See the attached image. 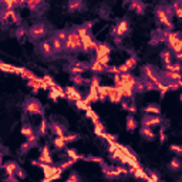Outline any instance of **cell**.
Listing matches in <instances>:
<instances>
[{
	"instance_id": "obj_1",
	"label": "cell",
	"mask_w": 182,
	"mask_h": 182,
	"mask_svg": "<svg viewBox=\"0 0 182 182\" xmlns=\"http://www.w3.org/2000/svg\"><path fill=\"white\" fill-rule=\"evenodd\" d=\"M64 50L67 51H77L81 50V38L75 31H68V37L64 41Z\"/></svg>"
},
{
	"instance_id": "obj_2",
	"label": "cell",
	"mask_w": 182,
	"mask_h": 182,
	"mask_svg": "<svg viewBox=\"0 0 182 182\" xmlns=\"http://www.w3.org/2000/svg\"><path fill=\"white\" fill-rule=\"evenodd\" d=\"M46 33H47V27L43 23H36L28 30V34L31 36V38H36V40L41 38L43 36H46Z\"/></svg>"
},
{
	"instance_id": "obj_3",
	"label": "cell",
	"mask_w": 182,
	"mask_h": 182,
	"mask_svg": "<svg viewBox=\"0 0 182 182\" xmlns=\"http://www.w3.org/2000/svg\"><path fill=\"white\" fill-rule=\"evenodd\" d=\"M24 108H26V111L28 114H40V115L43 114V107L37 100H28L26 105H24Z\"/></svg>"
},
{
	"instance_id": "obj_4",
	"label": "cell",
	"mask_w": 182,
	"mask_h": 182,
	"mask_svg": "<svg viewBox=\"0 0 182 182\" xmlns=\"http://www.w3.org/2000/svg\"><path fill=\"white\" fill-rule=\"evenodd\" d=\"M105 94H107V98L111 101V103H121L122 95L121 91L115 87H105Z\"/></svg>"
},
{
	"instance_id": "obj_5",
	"label": "cell",
	"mask_w": 182,
	"mask_h": 182,
	"mask_svg": "<svg viewBox=\"0 0 182 182\" xmlns=\"http://www.w3.org/2000/svg\"><path fill=\"white\" fill-rule=\"evenodd\" d=\"M97 41H94V38L90 36H85V37L81 38V50L83 51H90V50H95L97 48Z\"/></svg>"
},
{
	"instance_id": "obj_6",
	"label": "cell",
	"mask_w": 182,
	"mask_h": 182,
	"mask_svg": "<svg viewBox=\"0 0 182 182\" xmlns=\"http://www.w3.org/2000/svg\"><path fill=\"white\" fill-rule=\"evenodd\" d=\"M157 16H158V19H159V23L164 24L167 28H172V23H171V19H169L168 16H167V13L164 12L162 7H158L157 9Z\"/></svg>"
},
{
	"instance_id": "obj_7",
	"label": "cell",
	"mask_w": 182,
	"mask_h": 182,
	"mask_svg": "<svg viewBox=\"0 0 182 182\" xmlns=\"http://www.w3.org/2000/svg\"><path fill=\"white\" fill-rule=\"evenodd\" d=\"M38 48H40V51H41L43 56L46 57H53L56 53H54V50H53L51 44H50V41H43L40 46H38Z\"/></svg>"
},
{
	"instance_id": "obj_8",
	"label": "cell",
	"mask_w": 182,
	"mask_h": 182,
	"mask_svg": "<svg viewBox=\"0 0 182 182\" xmlns=\"http://www.w3.org/2000/svg\"><path fill=\"white\" fill-rule=\"evenodd\" d=\"M161 124V117L158 115H148V117H144L142 120V127H152V125H159Z\"/></svg>"
},
{
	"instance_id": "obj_9",
	"label": "cell",
	"mask_w": 182,
	"mask_h": 182,
	"mask_svg": "<svg viewBox=\"0 0 182 182\" xmlns=\"http://www.w3.org/2000/svg\"><path fill=\"white\" fill-rule=\"evenodd\" d=\"M144 74L148 77V81H151L152 84H155L157 81H159V80H158V74L155 73L154 68H152V67H150V65L144 67Z\"/></svg>"
},
{
	"instance_id": "obj_10",
	"label": "cell",
	"mask_w": 182,
	"mask_h": 182,
	"mask_svg": "<svg viewBox=\"0 0 182 182\" xmlns=\"http://www.w3.org/2000/svg\"><path fill=\"white\" fill-rule=\"evenodd\" d=\"M38 162H41V164H50V165H51L53 159H51V157H50V151H48V147H43L41 155L38 157Z\"/></svg>"
},
{
	"instance_id": "obj_11",
	"label": "cell",
	"mask_w": 182,
	"mask_h": 182,
	"mask_svg": "<svg viewBox=\"0 0 182 182\" xmlns=\"http://www.w3.org/2000/svg\"><path fill=\"white\" fill-rule=\"evenodd\" d=\"M128 31V22L127 20H121L120 23L115 26V36H125V33Z\"/></svg>"
},
{
	"instance_id": "obj_12",
	"label": "cell",
	"mask_w": 182,
	"mask_h": 182,
	"mask_svg": "<svg viewBox=\"0 0 182 182\" xmlns=\"http://www.w3.org/2000/svg\"><path fill=\"white\" fill-rule=\"evenodd\" d=\"M110 51H111V48L108 47V44H101V43H98L97 44V48H95V53H97V57H103V56H110Z\"/></svg>"
},
{
	"instance_id": "obj_13",
	"label": "cell",
	"mask_w": 182,
	"mask_h": 182,
	"mask_svg": "<svg viewBox=\"0 0 182 182\" xmlns=\"http://www.w3.org/2000/svg\"><path fill=\"white\" fill-rule=\"evenodd\" d=\"M50 44H51V47H53V50H54V53H61L63 50H64V43L60 41V40H58V38H56V37H53V38H51Z\"/></svg>"
},
{
	"instance_id": "obj_14",
	"label": "cell",
	"mask_w": 182,
	"mask_h": 182,
	"mask_svg": "<svg viewBox=\"0 0 182 182\" xmlns=\"http://www.w3.org/2000/svg\"><path fill=\"white\" fill-rule=\"evenodd\" d=\"M17 164L16 162H7L5 165V169H6V172H7V175L9 177H14V174H16V171H17Z\"/></svg>"
},
{
	"instance_id": "obj_15",
	"label": "cell",
	"mask_w": 182,
	"mask_h": 182,
	"mask_svg": "<svg viewBox=\"0 0 182 182\" xmlns=\"http://www.w3.org/2000/svg\"><path fill=\"white\" fill-rule=\"evenodd\" d=\"M85 104H90V103H95L98 101V94H97V90L95 88H90V93L87 95V100H84Z\"/></svg>"
},
{
	"instance_id": "obj_16",
	"label": "cell",
	"mask_w": 182,
	"mask_h": 182,
	"mask_svg": "<svg viewBox=\"0 0 182 182\" xmlns=\"http://www.w3.org/2000/svg\"><path fill=\"white\" fill-rule=\"evenodd\" d=\"M130 7L132 10H137V13L138 14H142L144 13V10H145V5L144 3H141V2H131Z\"/></svg>"
},
{
	"instance_id": "obj_17",
	"label": "cell",
	"mask_w": 182,
	"mask_h": 182,
	"mask_svg": "<svg viewBox=\"0 0 182 182\" xmlns=\"http://www.w3.org/2000/svg\"><path fill=\"white\" fill-rule=\"evenodd\" d=\"M68 12H75V10H80L83 7V2L80 0H73V2H68Z\"/></svg>"
},
{
	"instance_id": "obj_18",
	"label": "cell",
	"mask_w": 182,
	"mask_h": 182,
	"mask_svg": "<svg viewBox=\"0 0 182 182\" xmlns=\"http://www.w3.org/2000/svg\"><path fill=\"white\" fill-rule=\"evenodd\" d=\"M169 47H171V50H172V51H175V54H177V53H181V50H182L181 38H177L174 43H171V44H169Z\"/></svg>"
},
{
	"instance_id": "obj_19",
	"label": "cell",
	"mask_w": 182,
	"mask_h": 182,
	"mask_svg": "<svg viewBox=\"0 0 182 182\" xmlns=\"http://www.w3.org/2000/svg\"><path fill=\"white\" fill-rule=\"evenodd\" d=\"M87 68H84V65L83 64H77V65H74V67H71L70 68V73L73 75H80L83 71H85Z\"/></svg>"
},
{
	"instance_id": "obj_20",
	"label": "cell",
	"mask_w": 182,
	"mask_h": 182,
	"mask_svg": "<svg viewBox=\"0 0 182 182\" xmlns=\"http://www.w3.org/2000/svg\"><path fill=\"white\" fill-rule=\"evenodd\" d=\"M90 70L94 71V73H104V71H105V67L101 65L100 63H97V61H94L93 64L90 65Z\"/></svg>"
},
{
	"instance_id": "obj_21",
	"label": "cell",
	"mask_w": 182,
	"mask_h": 182,
	"mask_svg": "<svg viewBox=\"0 0 182 182\" xmlns=\"http://www.w3.org/2000/svg\"><path fill=\"white\" fill-rule=\"evenodd\" d=\"M41 5H43V2H40V0H30V2L26 3V6H27L31 12H36L38 6H41Z\"/></svg>"
},
{
	"instance_id": "obj_22",
	"label": "cell",
	"mask_w": 182,
	"mask_h": 182,
	"mask_svg": "<svg viewBox=\"0 0 182 182\" xmlns=\"http://www.w3.org/2000/svg\"><path fill=\"white\" fill-rule=\"evenodd\" d=\"M144 112H147V114H154V115H158L159 112H161V110H159V107H157V105H148V107L144 108Z\"/></svg>"
},
{
	"instance_id": "obj_23",
	"label": "cell",
	"mask_w": 182,
	"mask_h": 182,
	"mask_svg": "<svg viewBox=\"0 0 182 182\" xmlns=\"http://www.w3.org/2000/svg\"><path fill=\"white\" fill-rule=\"evenodd\" d=\"M77 34H78V37L80 38H83V37H85V36H90V30L85 26H80V27H77Z\"/></svg>"
},
{
	"instance_id": "obj_24",
	"label": "cell",
	"mask_w": 182,
	"mask_h": 182,
	"mask_svg": "<svg viewBox=\"0 0 182 182\" xmlns=\"http://www.w3.org/2000/svg\"><path fill=\"white\" fill-rule=\"evenodd\" d=\"M54 37L58 38L60 41L64 43L65 40H67V37H68V31H67V30H60V31L56 33V36H54Z\"/></svg>"
},
{
	"instance_id": "obj_25",
	"label": "cell",
	"mask_w": 182,
	"mask_h": 182,
	"mask_svg": "<svg viewBox=\"0 0 182 182\" xmlns=\"http://www.w3.org/2000/svg\"><path fill=\"white\" fill-rule=\"evenodd\" d=\"M51 130L57 134V137H63V135H64V130H63V127H61L60 124H57V122H54V124L51 125Z\"/></svg>"
},
{
	"instance_id": "obj_26",
	"label": "cell",
	"mask_w": 182,
	"mask_h": 182,
	"mask_svg": "<svg viewBox=\"0 0 182 182\" xmlns=\"http://www.w3.org/2000/svg\"><path fill=\"white\" fill-rule=\"evenodd\" d=\"M141 134H142L145 138H148V140H152V138H154V132H152L148 127H142V128H141Z\"/></svg>"
},
{
	"instance_id": "obj_27",
	"label": "cell",
	"mask_w": 182,
	"mask_h": 182,
	"mask_svg": "<svg viewBox=\"0 0 182 182\" xmlns=\"http://www.w3.org/2000/svg\"><path fill=\"white\" fill-rule=\"evenodd\" d=\"M165 75H167L168 80H171V83H172V81H181L179 73H171V71H168V73H165Z\"/></svg>"
},
{
	"instance_id": "obj_28",
	"label": "cell",
	"mask_w": 182,
	"mask_h": 182,
	"mask_svg": "<svg viewBox=\"0 0 182 182\" xmlns=\"http://www.w3.org/2000/svg\"><path fill=\"white\" fill-rule=\"evenodd\" d=\"M54 147L56 148H65V141L63 140V137H57V138H54Z\"/></svg>"
},
{
	"instance_id": "obj_29",
	"label": "cell",
	"mask_w": 182,
	"mask_h": 182,
	"mask_svg": "<svg viewBox=\"0 0 182 182\" xmlns=\"http://www.w3.org/2000/svg\"><path fill=\"white\" fill-rule=\"evenodd\" d=\"M137 127V122H135V120L131 117V115H128V118H127V130H130V131H132L134 128Z\"/></svg>"
},
{
	"instance_id": "obj_30",
	"label": "cell",
	"mask_w": 182,
	"mask_h": 182,
	"mask_svg": "<svg viewBox=\"0 0 182 182\" xmlns=\"http://www.w3.org/2000/svg\"><path fill=\"white\" fill-rule=\"evenodd\" d=\"M171 58H172V56H171V51H169V50L162 51V60H164V63H165V65L171 64Z\"/></svg>"
},
{
	"instance_id": "obj_31",
	"label": "cell",
	"mask_w": 182,
	"mask_h": 182,
	"mask_svg": "<svg viewBox=\"0 0 182 182\" xmlns=\"http://www.w3.org/2000/svg\"><path fill=\"white\" fill-rule=\"evenodd\" d=\"M165 68H167L168 71H171V73H179L181 65H179V64H167V65H165Z\"/></svg>"
},
{
	"instance_id": "obj_32",
	"label": "cell",
	"mask_w": 182,
	"mask_h": 182,
	"mask_svg": "<svg viewBox=\"0 0 182 182\" xmlns=\"http://www.w3.org/2000/svg\"><path fill=\"white\" fill-rule=\"evenodd\" d=\"M22 134H23L24 137H30V135H33L34 132H33V130H31V127L30 125H23V128H22Z\"/></svg>"
},
{
	"instance_id": "obj_33",
	"label": "cell",
	"mask_w": 182,
	"mask_h": 182,
	"mask_svg": "<svg viewBox=\"0 0 182 182\" xmlns=\"http://www.w3.org/2000/svg\"><path fill=\"white\" fill-rule=\"evenodd\" d=\"M169 167H171V169H174V171H178V169L181 168V161L178 158H174L172 161H171V165H169Z\"/></svg>"
},
{
	"instance_id": "obj_34",
	"label": "cell",
	"mask_w": 182,
	"mask_h": 182,
	"mask_svg": "<svg viewBox=\"0 0 182 182\" xmlns=\"http://www.w3.org/2000/svg\"><path fill=\"white\" fill-rule=\"evenodd\" d=\"M71 80H73V83H74L75 85H81V84H84V83H85V80L83 78L81 75H73Z\"/></svg>"
},
{
	"instance_id": "obj_35",
	"label": "cell",
	"mask_w": 182,
	"mask_h": 182,
	"mask_svg": "<svg viewBox=\"0 0 182 182\" xmlns=\"http://www.w3.org/2000/svg\"><path fill=\"white\" fill-rule=\"evenodd\" d=\"M67 155H68L71 159H75V161H77V159H83V158H84V157H80V155L77 154L74 150H67Z\"/></svg>"
},
{
	"instance_id": "obj_36",
	"label": "cell",
	"mask_w": 182,
	"mask_h": 182,
	"mask_svg": "<svg viewBox=\"0 0 182 182\" xmlns=\"http://www.w3.org/2000/svg\"><path fill=\"white\" fill-rule=\"evenodd\" d=\"M135 64H137V57H130V58L125 61V67L128 68V70H130V68H132Z\"/></svg>"
},
{
	"instance_id": "obj_37",
	"label": "cell",
	"mask_w": 182,
	"mask_h": 182,
	"mask_svg": "<svg viewBox=\"0 0 182 182\" xmlns=\"http://www.w3.org/2000/svg\"><path fill=\"white\" fill-rule=\"evenodd\" d=\"M83 159H85V161H91V162H97V164H101L103 165L104 161L103 158H100V157H84Z\"/></svg>"
},
{
	"instance_id": "obj_38",
	"label": "cell",
	"mask_w": 182,
	"mask_h": 182,
	"mask_svg": "<svg viewBox=\"0 0 182 182\" xmlns=\"http://www.w3.org/2000/svg\"><path fill=\"white\" fill-rule=\"evenodd\" d=\"M75 105H77V108H80V110H84V111H87L88 110V104H85V101H83V100H78V101H75Z\"/></svg>"
},
{
	"instance_id": "obj_39",
	"label": "cell",
	"mask_w": 182,
	"mask_h": 182,
	"mask_svg": "<svg viewBox=\"0 0 182 182\" xmlns=\"http://www.w3.org/2000/svg\"><path fill=\"white\" fill-rule=\"evenodd\" d=\"M63 140H64V141H65V144H67V142H71V141L78 140V135H77V134H70V135H63Z\"/></svg>"
},
{
	"instance_id": "obj_40",
	"label": "cell",
	"mask_w": 182,
	"mask_h": 182,
	"mask_svg": "<svg viewBox=\"0 0 182 182\" xmlns=\"http://www.w3.org/2000/svg\"><path fill=\"white\" fill-rule=\"evenodd\" d=\"M90 85H91V88L97 90L98 87H100V80H98V77H93V78L90 80Z\"/></svg>"
},
{
	"instance_id": "obj_41",
	"label": "cell",
	"mask_w": 182,
	"mask_h": 182,
	"mask_svg": "<svg viewBox=\"0 0 182 182\" xmlns=\"http://www.w3.org/2000/svg\"><path fill=\"white\" fill-rule=\"evenodd\" d=\"M85 112H87V117L93 120V122H94V121H98V117L95 115V112H94L93 110H91V108H88V110H87Z\"/></svg>"
},
{
	"instance_id": "obj_42",
	"label": "cell",
	"mask_w": 182,
	"mask_h": 182,
	"mask_svg": "<svg viewBox=\"0 0 182 182\" xmlns=\"http://www.w3.org/2000/svg\"><path fill=\"white\" fill-rule=\"evenodd\" d=\"M114 171H115V174L118 175H122V174H128V169L124 168V167H117V168H114Z\"/></svg>"
},
{
	"instance_id": "obj_43",
	"label": "cell",
	"mask_w": 182,
	"mask_h": 182,
	"mask_svg": "<svg viewBox=\"0 0 182 182\" xmlns=\"http://www.w3.org/2000/svg\"><path fill=\"white\" fill-rule=\"evenodd\" d=\"M46 131H47V122H46V120H43L41 121V124H40V135H43V134H46Z\"/></svg>"
},
{
	"instance_id": "obj_44",
	"label": "cell",
	"mask_w": 182,
	"mask_h": 182,
	"mask_svg": "<svg viewBox=\"0 0 182 182\" xmlns=\"http://www.w3.org/2000/svg\"><path fill=\"white\" fill-rule=\"evenodd\" d=\"M37 140H38V137L37 135H34V134H33V135H30V137H27V142L28 144H36V142H37Z\"/></svg>"
},
{
	"instance_id": "obj_45",
	"label": "cell",
	"mask_w": 182,
	"mask_h": 182,
	"mask_svg": "<svg viewBox=\"0 0 182 182\" xmlns=\"http://www.w3.org/2000/svg\"><path fill=\"white\" fill-rule=\"evenodd\" d=\"M105 71L110 74H118V67H105Z\"/></svg>"
},
{
	"instance_id": "obj_46",
	"label": "cell",
	"mask_w": 182,
	"mask_h": 182,
	"mask_svg": "<svg viewBox=\"0 0 182 182\" xmlns=\"http://www.w3.org/2000/svg\"><path fill=\"white\" fill-rule=\"evenodd\" d=\"M171 151L177 152L178 155H181V154H182V148L179 147V145H171Z\"/></svg>"
},
{
	"instance_id": "obj_47",
	"label": "cell",
	"mask_w": 182,
	"mask_h": 182,
	"mask_svg": "<svg viewBox=\"0 0 182 182\" xmlns=\"http://www.w3.org/2000/svg\"><path fill=\"white\" fill-rule=\"evenodd\" d=\"M65 182H78V175H77V174H71L70 178H68Z\"/></svg>"
},
{
	"instance_id": "obj_48",
	"label": "cell",
	"mask_w": 182,
	"mask_h": 182,
	"mask_svg": "<svg viewBox=\"0 0 182 182\" xmlns=\"http://www.w3.org/2000/svg\"><path fill=\"white\" fill-rule=\"evenodd\" d=\"M14 175H17V178H20V179L26 177V174L23 172V169H22V168H17V171H16V174H14Z\"/></svg>"
},
{
	"instance_id": "obj_49",
	"label": "cell",
	"mask_w": 182,
	"mask_h": 182,
	"mask_svg": "<svg viewBox=\"0 0 182 182\" xmlns=\"http://www.w3.org/2000/svg\"><path fill=\"white\" fill-rule=\"evenodd\" d=\"M30 147H31V144H28L27 141H26V144L22 145V152H27V151L30 150Z\"/></svg>"
},
{
	"instance_id": "obj_50",
	"label": "cell",
	"mask_w": 182,
	"mask_h": 182,
	"mask_svg": "<svg viewBox=\"0 0 182 182\" xmlns=\"http://www.w3.org/2000/svg\"><path fill=\"white\" fill-rule=\"evenodd\" d=\"M151 179L152 181H155V182H159V179H158V177H157V174H154V172H151Z\"/></svg>"
},
{
	"instance_id": "obj_51",
	"label": "cell",
	"mask_w": 182,
	"mask_h": 182,
	"mask_svg": "<svg viewBox=\"0 0 182 182\" xmlns=\"http://www.w3.org/2000/svg\"><path fill=\"white\" fill-rule=\"evenodd\" d=\"M57 97H58V95H57V94L54 93V91H51V93H50V98H51V100H54V101H57Z\"/></svg>"
},
{
	"instance_id": "obj_52",
	"label": "cell",
	"mask_w": 182,
	"mask_h": 182,
	"mask_svg": "<svg viewBox=\"0 0 182 182\" xmlns=\"http://www.w3.org/2000/svg\"><path fill=\"white\" fill-rule=\"evenodd\" d=\"M121 107L124 108V110H128V107H130V105H128V103H125V101H121Z\"/></svg>"
},
{
	"instance_id": "obj_53",
	"label": "cell",
	"mask_w": 182,
	"mask_h": 182,
	"mask_svg": "<svg viewBox=\"0 0 182 182\" xmlns=\"http://www.w3.org/2000/svg\"><path fill=\"white\" fill-rule=\"evenodd\" d=\"M175 14H177V17H182V9L175 10Z\"/></svg>"
},
{
	"instance_id": "obj_54",
	"label": "cell",
	"mask_w": 182,
	"mask_h": 182,
	"mask_svg": "<svg viewBox=\"0 0 182 182\" xmlns=\"http://www.w3.org/2000/svg\"><path fill=\"white\" fill-rule=\"evenodd\" d=\"M161 142H165V134H164V130H161Z\"/></svg>"
},
{
	"instance_id": "obj_55",
	"label": "cell",
	"mask_w": 182,
	"mask_h": 182,
	"mask_svg": "<svg viewBox=\"0 0 182 182\" xmlns=\"http://www.w3.org/2000/svg\"><path fill=\"white\" fill-rule=\"evenodd\" d=\"M128 110H130L131 112H134V111L137 110V108H135V105H134V104H131V107H128Z\"/></svg>"
},
{
	"instance_id": "obj_56",
	"label": "cell",
	"mask_w": 182,
	"mask_h": 182,
	"mask_svg": "<svg viewBox=\"0 0 182 182\" xmlns=\"http://www.w3.org/2000/svg\"><path fill=\"white\" fill-rule=\"evenodd\" d=\"M175 57H177L178 60H181V58H182V56H181V53H177V54H175Z\"/></svg>"
},
{
	"instance_id": "obj_57",
	"label": "cell",
	"mask_w": 182,
	"mask_h": 182,
	"mask_svg": "<svg viewBox=\"0 0 182 182\" xmlns=\"http://www.w3.org/2000/svg\"><path fill=\"white\" fill-rule=\"evenodd\" d=\"M9 179H10V182H19L17 179H16V178H13V177H10Z\"/></svg>"
},
{
	"instance_id": "obj_58",
	"label": "cell",
	"mask_w": 182,
	"mask_h": 182,
	"mask_svg": "<svg viewBox=\"0 0 182 182\" xmlns=\"http://www.w3.org/2000/svg\"><path fill=\"white\" fill-rule=\"evenodd\" d=\"M147 182H155V181H152V179H151V178L148 177V179H147Z\"/></svg>"
},
{
	"instance_id": "obj_59",
	"label": "cell",
	"mask_w": 182,
	"mask_h": 182,
	"mask_svg": "<svg viewBox=\"0 0 182 182\" xmlns=\"http://www.w3.org/2000/svg\"><path fill=\"white\" fill-rule=\"evenodd\" d=\"M0 157H2V152H0Z\"/></svg>"
}]
</instances>
